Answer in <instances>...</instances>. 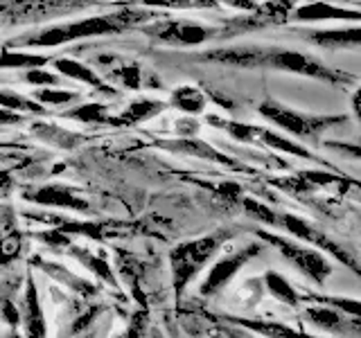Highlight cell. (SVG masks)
<instances>
[{"mask_svg": "<svg viewBox=\"0 0 361 338\" xmlns=\"http://www.w3.org/2000/svg\"><path fill=\"white\" fill-rule=\"evenodd\" d=\"M73 255L84 266H88L90 270H93L99 280H104L106 284H111V287H118V280H116V275H113V268H111V264L106 262L104 257H95L90 251H86V248H73Z\"/></svg>", "mask_w": 361, "mask_h": 338, "instance_id": "cell-25", "label": "cell"}, {"mask_svg": "<svg viewBox=\"0 0 361 338\" xmlns=\"http://www.w3.org/2000/svg\"><path fill=\"white\" fill-rule=\"evenodd\" d=\"M221 239L217 234L210 237H201L195 242H185L176 246L172 253H169V264H172V282H174V291L176 296L185 291V287L192 280L199 275V270L210 262V257L219 251Z\"/></svg>", "mask_w": 361, "mask_h": 338, "instance_id": "cell-3", "label": "cell"}, {"mask_svg": "<svg viewBox=\"0 0 361 338\" xmlns=\"http://www.w3.org/2000/svg\"><path fill=\"white\" fill-rule=\"evenodd\" d=\"M321 48H361V25L338 30H314L305 34Z\"/></svg>", "mask_w": 361, "mask_h": 338, "instance_id": "cell-13", "label": "cell"}, {"mask_svg": "<svg viewBox=\"0 0 361 338\" xmlns=\"http://www.w3.org/2000/svg\"><path fill=\"white\" fill-rule=\"evenodd\" d=\"M147 338H165V336H163L161 332H158V330H154V332H152L149 336H147Z\"/></svg>", "mask_w": 361, "mask_h": 338, "instance_id": "cell-40", "label": "cell"}, {"mask_svg": "<svg viewBox=\"0 0 361 338\" xmlns=\"http://www.w3.org/2000/svg\"><path fill=\"white\" fill-rule=\"evenodd\" d=\"M174 127H176V135H180V138H195L199 131V122H195L192 118H180Z\"/></svg>", "mask_w": 361, "mask_h": 338, "instance_id": "cell-36", "label": "cell"}, {"mask_svg": "<svg viewBox=\"0 0 361 338\" xmlns=\"http://www.w3.org/2000/svg\"><path fill=\"white\" fill-rule=\"evenodd\" d=\"M305 318H307L316 330L330 332V334H341V336H359L361 338V320L359 318H350V315L330 309V307H321V304H314V307L305 309Z\"/></svg>", "mask_w": 361, "mask_h": 338, "instance_id": "cell-11", "label": "cell"}, {"mask_svg": "<svg viewBox=\"0 0 361 338\" xmlns=\"http://www.w3.org/2000/svg\"><path fill=\"white\" fill-rule=\"evenodd\" d=\"M18 311H20L23 330H25V338H48V325H45L39 289H37V282H34L32 273L27 275Z\"/></svg>", "mask_w": 361, "mask_h": 338, "instance_id": "cell-10", "label": "cell"}, {"mask_svg": "<svg viewBox=\"0 0 361 338\" xmlns=\"http://www.w3.org/2000/svg\"><path fill=\"white\" fill-rule=\"evenodd\" d=\"M54 68L59 70V75L63 77H71V79H77V82H84L88 86H93L99 93H106V95H113L116 93V88H111L104 79H102L93 68H88L86 63L77 61V59H56L54 61Z\"/></svg>", "mask_w": 361, "mask_h": 338, "instance_id": "cell-14", "label": "cell"}, {"mask_svg": "<svg viewBox=\"0 0 361 338\" xmlns=\"http://www.w3.org/2000/svg\"><path fill=\"white\" fill-rule=\"evenodd\" d=\"M23 253V234L9 225V228H0V268L16 262Z\"/></svg>", "mask_w": 361, "mask_h": 338, "instance_id": "cell-24", "label": "cell"}, {"mask_svg": "<svg viewBox=\"0 0 361 338\" xmlns=\"http://www.w3.org/2000/svg\"><path fill=\"white\" fill-rule=\"evenodd\" d=\"M259 113L271 120L274 124H278V127L282 131H287L291 135H300V138H312V135H319L323 133L325 129L334 127V124H338L343 118L341 115H305V113H298V111H291L287 106L278 104V101L269 99L264 101L262 106H259Z\"/></svg>", "mask_w": 361, "mask_h": 338, "instance_id": "cell-5", "label": "cell"}, {"mask_svg": "<svg viewBox=\"0 0 361 338\" xmlns=\"http://www.w3.org/2000/svg\"><path fill=\"white\" fill-rule=\"evenodd\" d=\"M257 237L264 244L274 246L285 259H289V262L296 266L310 282L325 284V282L330 280V275L334 273V266L327 262V259L319 251H316V248H307V246H302V244L293 242V239H285V237L271 234V232H264V230H257Z\"/></svg>", "mask_w": 361, "mask_h": 338, "instance_id": "cell-4", "label": "cell"}, {"mask_svg": "<svg viewBox=\"0 0 361 338\" xmlns=\"http://www.w3.org/2000/svg\"><path fill=\"white\" fill-rule=\"evenodd\" d=\"M244 206H246V210L253 214L255 219H259L262 223H269V225H274L280 217H276L274 212H271L267 206H262V203H257V201H251V199H246L244 201Z\"/></svg>", "mask_w": 361, "mask_h": 338, "instance_id": "cell-33", "label": "cell"}, {"mask_svg": "<svg viewBox=\"0 0 361 338\" xmlns=\"http://www.w3.org/2000/svg\"><path fill=\"white\" fill-rule=\"evenodd\" d=\"M0 108L5 111H23V113H45L43 106L39 101L34 99H27L18 93H11V90H0Z\"/></svg>", "mask_w": 361, "mask_h": 338, "instance_id": "cell-27", "label": "cell"}, {"mask_svg": "<svg viewBox=\"0 0 361 338\" xmlns=\"http://www.w3.org/2000/svg\"><path fill=\"white\" fill-rule=\"evenodd\" d=\"M264 287H267L271 298L280 300L282 304H289V307H298L300 300H302L300 293L296 291V287H293L285 275H280L278 270H267Z\"/></svg>", "mask_w": 361, "mask_h": 338, "instance_id": "cell-18", "label": "cell"}, {"mask_svg": "<svg viewBox=\"0 0 361 338\" xmlns=\"http://www.w3.org/2000/svg\"><path fill=\"white\" fill-rule=\"evenodd\" d=\"M23 199L34 203V206H48V208H63V210H77V212H88V203L77 196L73 187L66 185H41L34 187L23 194Z\"/></svg>", "mask_w": 361, "mask_h": 338, "instance_id": "cell-12", "label": "cell"}, {"mask_svg": "<svg viewBox=\"0 0 361 338\" xmlns=\"http://www.w3.org/2000/svg\"><path fill=\"white\" fill-rule=\"evenodd\" d=\"M210 124L214 127L224 129L231 138L240 140V142H248V144H262V146H271V149H278L282 154H291V156H298L305 158V161H314V156L307 154V149H302L300 144L291 142L285 135H278L276 131H269L262 127H253V124H242V122H233V120H219L210 115L208 118Z\"/></svg>", "mask_w": 361, "mask_h": 338, "instance_id": "cell-6", "label": "cell"}, {"mask_svg": "<svg viewBox=\"0 0 361 338\" xmlns=\"http://www.w3.org/2000/svg\"><path fill=\"white\" fill-rule=\"evenodd\" d=\"M32 133L41 138L43 142H48L52 146H59V149H73V146L79 142L77 133H71L56 124H48V122H37L32 124Z\"/></svg>", "mask_w": 361, "mask_h": 338, "instance_id": "cell-21", "label": "cell"}, {"mask_svg": "<svg viewBox=\"0 0 361 338\" xmlns=\"http://www.w3.org/2000/svg\"><path fill=\"white\" fill-rule=\"evenodd\" d=\"M18 122H20V118L16 115V113L0 108V124H18Z\"/></svg>", "mask_w": 361, "mask_h": 338, "instance_id": "cell-38", "label": "cell"}, {"mask_svg": "<svg viewBox=\"0 0 361 338\" xmlns=\"http://www.w3.org/2000/svg\"><path fill=\"white\" fill-rule=\"evenodd\" d=\"M66 118L77 120V122H95V124H106V122H111L106 118L104 104H99V101H88V104H82V106H77L73 111H68Z\"/></svg>", "mask_w": 361, "mask_h": 338, "instance_id": "cell-26", "label": "cell"}, {"mask_svg": "<svg viewBox=\"0 0 361 338\" xmlns=\"http://www.w3.org/2000/svg\"><path fill=\"white\" fill-rule=\"evenodd\" d=\"M113 79H118L122 86H127L131 90H138L140 88V82H142V75H140V65L138 63H120L116 68H111L109 73Z\"/></svg>", "mask_w": 361, "mask_h": 338, "instance_id": "cell-29", "label": "cell"}, {"mask_svg": "<svg viewBox=\"0 0 361 338\" xmlns=\"http://www.w3.org/2000/svg\"><path fill=\"white\" fill-rule=\"evenodd\" d=\"M206 95L195 86H178L172 90V106L185 113V115H201L206 111Z\"/></svg>", "mask_w": 361, "mask_h": 338, "instance_id": "cell-19", "label": "cell"}, {"mask_svg": "<svg viewBox=\"0 0 361 338\" xmlns=\"http://www.w3.org/2000/svg\"><path fill=\"white\" fill-rule=\"evenodd\" d=\"M152 14L142 9H116L111 14L102 16H88L75 23H63V25H52L39 32H32L11 41V45H27V48H59L71 41L79 39H90V37H102V34H118L124 30L138 27L145 20H149Z\"/></svg>", "mask_w": 361, "mask_h": 338, "instance_id": "cell-1", "label": "cell"}, {"mask_svg": "<svg viewBox=\"0 0 361 338\" xmlns=\"http://www.w3.org/2000/svg\"><path fill=\"white\" fill-rule=\"evenodd\" d=\"M37 239L45 242L48 246H68V244H71V237H68L66 232H61V230H56V228L45 230V232H39V234H37Z\"/></svg>", "mask_w": 361, "mask_h": 338, "instance_id": "cell-35", "label": "cell"}, {"mask_svg": "<svg viewBox=\"0 0 361 338\" xmlns=\"http://www.w3.org/2000/svg\"><path fill=\"white\" fill-rule=\"evenodd\" d=\"M231 323H235L237 327L242 330H248L262 338H319L314 334L307 332H298L293 330L289 325H282V323H271V320H244V318H231Z\"/></svg>", "mask_w": 361, "mask_h": 338, "instance_id": "cell-15", "label": "cell"}, {"mask_svg": "<svg viewBox=\"0 0 361 338\" xmlns=\"http://www.w3.org/2000/svg\"><path fill=\"white\" fill-rule=\"evenodd\" d=\"M280 223L285 225V230L291 232L296 239H302V242H310L316 246V251H325L330 257H334L336 262H341L343 266H348L350 270H353L355 275L361 277V264L357 262V257L348 251V248H343L341 244H336L332 237H327L325 232H321L316 225L307 223L305 219L300 217H293V214H280Z\"/></svg>", "mask_w": 361, "mask_h": 338, "instance_id": "cell-7", "label": "cell"}, {"mask_svg": "<svg viewBox=\"0 0 361 338\" xmlns=\"http://www.w3.org/2000/svg\"><path fill=\"white\" fill-rule=\"evenodd\" d=\"M0 318H3L9 327H18L20 323V311L9 296H0Z\"/></svg>", "mask_w": 361, "mask_h": 338, "instance_id": "cell-32", "label": "cell"}, {"mask_svg": "<svg viewBox=\"0 0 361 338\" xmlns=\"http://www.w3.org/2000/svg\"><path fill=\"white\" fill-rule=\"evenodd\" d=\"M34 262H37L45 273H50V275H54L56 277V282H63V284H68L71 289H75V291H79L82 296H97V289L95 287H90L86 280H79V277H75L71 270H66L63 266H56V264H45V259H39V257H34Z\"/></svg>", "mask_w": 361, "mask_h": 338, "instance_id": "cell-23", "label": "cell"}, {"mask_svg": "<svg viewBox=\"0 0 361 338\" xmlns=\"http://www.w3.org/2000/svg\"><path fill=\"white\" fill-rule=\"evenodd\" d=\"M25 82L32 84V86H56L61 82L59 77L52 75V73H45V70H27L25 73Z\"/></svg>", "mask_w": 361, "mask_h": 338, "instance_id": "cell-34", "label": "cell"}, {"mask_svg": "<svg viewBox=\"0 0 361 338\" xmlns=\"http://www.w3.org/2000/svg\"><path fill=\"white\" fill-rule=\"evenodd\" d=\"M7 338H23V336L14 330V332H9V336H7Z\"/></svg>", "mask_w": 361, "mask_h": 338, "instance_id": "cell-41", "label": "cell"}, {"mask_svg": "<svg viewBox=\"0 0 361 338\" xmlns=\"http://www.w3.org/2000/svg\"><path fill=\"white\" fill-rule=\"evenodd\" d=\"M11 185H14V178H11V174L9 172H0V194L9 192Z\"/></svg>", "mask_w": 361, "mask_h": 338, "instance_id": "cell-37", "label": "cell"}, {"mask_svg": "<svg viewBox=\"0 0 361 338\" xmlns=\"http://www.w3.org/2000/svg\"><path fill=\"white\" fill-rule=\"evenodd\" d=\"M154 39L169 45H201L206 43L212 32L195 20H165L147 30Z\"/></svg>", "mask_w": 361, "mask_h": 338, "instance_id": "cell-9", "label": "cell"}, {"mask_svg": "<svg viewBox=\"0 0 361 338\" xmlns=\"http://www.w3.org/2000/svg\"><path fill=\"white\" fill-rule=\"evenodd\" d=\"M79 95L77 93H71V90H52V88H41L37 90V99L39 104H50V106H66L75 101Z\"/></svg>", "mask_w": 361, "mask_h": 338, "instance_id": "cell-30", "label": "cell"}, {"mask_svg": "<svg viewBox=\"0 0 361 338\" xmlns=\"http://www.w3.org/2000/svg\"><path fill=\"white\" fill-rule=\"evenodd\" d=\"M50 61V56L45 54H30V52H11L7 48L0 50V68H27V70H39L41 65Z\"/></svg>", "mask_w": 361, "mask_h": 338, "instance_id": "cell-22", "label": "cell"}, {"mask_svg": "<svg viewBox=\"0 0 361 338\" xmlns=\"http://www.w3.org/2000/svg\"><path fill=\"white\" fill-rule=\"evenodd\" d=\"M296 18L298 20H359L361 23V11L355 9H343V7H334L327 3H312V5H302L296 9Z\"/></svg>", "mask_w": 361, "mask_h": 338, "instance_id": "cell-16", "label": "cell"}, {"mask_svg": "<svg viewBox=\"0 0 361 338\" xmlns=\"http://www.w3.org/2000/svg\"><path fill=\"white\" fill-rule=\"evenodd\" d=\"M319 298L321 307H330V309H336L350 318H359L361 320V300H355V298H343V296H314Z\"/></svg>", "mask_w": 361, "mask_h": 338, "instance_id": "cell-28", "label": "cell"}, {"mask_svg": "<svg viewBox=\"0 0 361 338\" xmlns=\"http://www.w3.org/2000/svg\"><path fill=\"white\" fill-rule=\"evenodd\" d=\"M203 59L226 63V65H242V68L269 65V68H276V70H289L296 75L316 77V79H321V82H343V79H348V75L330 70V68H325L319 59H314L310 54L296 52V50L224 48V50L206 52Z\"/></svg>", "mask_w": 361, "mask_h": 338, "instance_id": "cell-2", "label": "cell"}, {"mask_svg": "<svg viewBox=\"0 0 361 338\" xmlns=\"http://www.w3.org/2000/svg\"><path fill=\"white\" fill-rule=\"evenodd\" d=\"M147 332H149V313H147L145 309H140V311H135L131 315L129 327L118 338H147V336H149Z\"/></svg>", "mask_w": 361, "mask_h": 338, "instance_id": "cell-31", "label": "cell"}, {"mask_svg": "<svg viewBox=\"0 0 361 338\" xmlns=\"http://www.w3.org/2000/svg\"><path fill=\"white\" fill-rule=\"evenodd\" d=\"M353 106H355V113H357V118H359V122H361V88L357 90V95H355Z\"/></svg>", "mask_w": 361, "mask_h": 338, "instance_id": "cell-39", "label": "cell"}, {"mask_svg": "<svg viewBox=\"0 0 361 338\" xmlns=\"http://www.w3.org/2000/svg\"><path fill=\"white\" fill-rule=\"evenodd\" d=\"M259 251H262V244H248V246L240 248V251L221 257L219 262L208 270L206 280H203L199 287V293L210 298L214 293H219L224 287H228L231 280L242 270V266H246L253 257H257Z\"/></svg>", "mask_w": 361, "mask_h": 338, "instance_id": "cell-8", "label": "cell"}, {"mask_svg": "<svg viewBox=\"0 0 361 338\" xmlns=\"http://www.w3.org/2000/svg\"><path fill=\"white\" fill-rule=\"evenodd\" d=\"M163 108H165V104L158 99H135L113 124H127V127L129 124H140V122L156 118Z\"/></svg>", "mask_w": 361, "mask_h": 338, "instance_id": "cell-20", "label": "cell"}, {"mask_svg": "<svg viewBox=\"0 0 361 338\" xmlns=\"http://www.w3.org/2000/svg\"><path fill=\"white\" fill-rule=\"evenodd\" d=\"M163 149L169 151H178V154H188V156H197V158H206V161H214L221 165H233L231 158L221 156L217 149H212L208 142L197 140V138H178V140H169V142H161Z\"/></svg>", "mask_w": 361, "mask_h": 338, "instance_id": "cell-17", "label": "cell"}]
</instances>
